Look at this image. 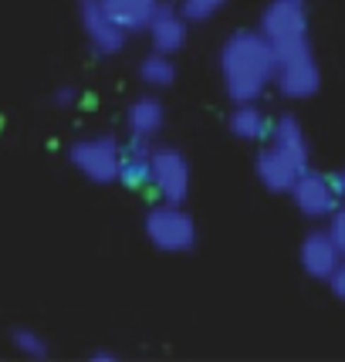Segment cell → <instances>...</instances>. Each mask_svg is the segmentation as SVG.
Wrapping results in <instances>:
<instances>
[{"instance_id":"cell-12","label":"cell","mask_w":345,"mask_h":362,"mask_svg":"<svg viewBox=\"0 0 345 362\" xmlns=\"http://www.w3.org/2000/svg\"><path fill=\"white\" fill-rule=\"evenodd\" d=\"M149 153H153V139L129 136L119 163V183L126 189H149Z\"/></svg>"},{"instance_id":"cell-4","label":"cell","mask_w":345,"mask_h":362,"mask_svg":"<svg viewBox=\"0 0 345 362\" xmlns=\"http://www.w3.org/2000/svg\"><path fill=\"white\" fill-rule=\"evenodd\" d=\"M68 163L78 170L85 180H92L98 187L119 183V163H122V142L112 132L85 136L68 146Z\"/></svg>"},{"instance_id":"cell-3","label":"cell","mask_w":345,"mask_h":362,"mask_svg":"<svg viewBox=\"0 0 345 362\" xmlns=\"http://www.w3.org/2000/svg\"><path fill=\"white\" fill-rule=\"evenodd\" d=\"M257 31L267 37V45L274 47V58L308 51V14L298 0H271L261 14Z\"/></svg>"},{"instance_id":"cell-19","label":"cell","mask_w":345,"mask_h":362,"mask_svg":"<svg viewBox=\"0 0 345 362\" xmlns=\"http://www.w3.org/2000/svg\"><path fill=\"white\" fill-rule=\"evenodd\" d=\"M227 7V0H180V14L189 24H206Z\"/></svg>"},{"instance_id":"cell-18","label":"cell","mask_w":345,"mask_h":362,"mask_svg":"<svg viewBox=\"0 0 345 362\" xmlns=\"http://www.w3.org/2000/svg\"><path fill=\"white\" fill-rule=\"evenodd\" d=\"M11 342H14V349L21 352V356H28V359H47V342L45 335H37L34 329H14L11 332Z\"/></svg>"},{"instance_id":"cell-15","label":"cell","mask_w":345,"mask_h":362,"mask_svg":"<svg viewBox=\"0 0 345 362\" xmlns=\"http://www.w3.org/2000/svg\"><path fill=\"white\" fill-rule=\"evenodd\" d=\"M227 129H230V136L240 142H261V139H267V132H271V119H267L254 102H237L234 112L227 115Z\"/></svg>"},{"instance_id":"cell-1","label":"cell","mask_w":345,"mask_h":362,"mask_svg":"<svg viewBox=\"0 0 345 362\" xmlns=\"http://www.w3.org/2000/svg\"><path fill=\"white\" fill-rule=\"evenodd\" d=\"M220 81L230 102H257L274 85V47L261 31L240 28L220 45Z\"/></svg>"},{"instance_id":"cell-24","label":"cell","mask_w":345,"mask_h":362,"mask_svg":"<svg viewBox=\"0 0 345 362\" xmlns=\"http://www.w3.org/2000/svg\"><path fill=\"white\" fill-rule=\"evenodd\" d=\"M92 359L95 362H115V352H105V349H102V352H92Z\"/></svg>"},{"instance_id":"cell-6","label":"cell","mask_w":345,"mask_h":362,"mask_svg":"<svg viewBox=\"0 0 345 362\" xmlns=\"http://www.w3.org/2000/svg\"><path fill=\"white\" fill-rule=\"evenodd\" d=\"M78 24H81L85 41H88L92 51L102 54V58H112V54H119V51L126 47L129 31L105 11L102 0H78Z\"/></svg>"},{"instance_id":"cell-13","label":"cell","mask_w":345,"mask_h":362,"mask_svg":"<svg viewBox=\"0 0 345 362\" xmlns=\"http://www.w3.org/2000/svg\"><path fill=\"white\" fill-rule=\"evenodd\" d=\"M267 142L274 149H281L288 159H295L301 170H308V139H305V129H301L298 115L284 112L271 122V132H267Z\"/></svg>"},{"instance_id":"cell-14","label":"cell","mask_w":345,"mask_h":362,"mask_svg":"<svg viewBox=\"0 0 345 362\" xmlns=\"http://www.w3.org/2000/svg\"><path fill=\"white\" fill-rule=\"evenodd\" d=\"M163 122H166V109H163V98H156V95H139L126 112L129 136L156 139L163 132Z\"/></svg>"},{"instance_id":"cell-22","label":"cell","mask_w":345,"mask_h":362,"mask_svg":"<svg viewBox=\"0 0 345 362\" xmlns=\"http://www.w3.org/2000/svg\"><path fill=\"white\" fill-rule=\"evenodd\" d=\"M329 288H332V295L339 301H345V257H342V264L335 268V274L329 278Z\"/></svg>"},{"instance_id":"cell-26","label":"cell","mask_w":345,"mask_h":362,"mask_svg":"<svg viewBox=\"0 0 345 362\" xmlns=\"http://www.w3.org/2000/svg\"><path fill=\"white\" fill-rule=\"evenodd\" d=\"M298 4H301V0H298Z\"/></svg>"},{"instance_id":"cell-10","label":"cell","mask_w":345,"mask_h":362,"mask_svg":"<svg viewBox=\"0 0 345 362\" xmlns=\"http://www.w3.org/2000/svg\"><path fill=\"white\" fill-rule=\"evenodd\" d=\"M298 261H301V268H305V274L315 278V281H329L332 274H335V268L342 264V251L335 247L329 227L305 234V240H301V247H298Z\"/></svg>"},{"instance_id":"cell-21","label":"cell","mask_w":345,"mask_h":362,"mask_svg":"<svg viewBox=\"0 0 345 362\" xmlns=\"http://www.w3.org/2000/svg\"><path fill=\"white\" fill-rule=\"evenodd\" d=\"M51 102H54V109H71V105L78 102V92H75L71 85H62V88H54Z\"/></svg>"},{"instance_id":"cell-23","label":"cell","mask_w":345,"mask_h":362,"mask_svg":"<svg viewBox=\"0 0 345 362\" xmlns=\"http://www.w3.org/2000/svg\"><path fill=\"white\" fill-rule=\"evenodd\" d=\"M332 187H335V197H339V204H345V170L332 173Z\"/></svg>"},{"instance_id":"cell-11","label":"cell","mask_w":345,"mask_h":362,"mask_svg":"<svg viewBox=\"0 0 345 362\" xmlns=\"http://www.w3.org/2000/svg\"><path fill=\"white\" fill-rule=\"evenodd\" d=\"M254 173H257V180H261V187H264L267 193H291L295 180H298L305 170H301L295 159L284 156L281 149H274V146L267 142L264 149L257 153V159H254Z\"/></svg>"},{"instance_id":"cell-16","label":"cell","mask_w":345,"mask_h":362,"mask_svg":"<svg viewBox=\"0 0 345 362\" xmlns=\"http://www.w3.org/2000/svg\"><path fill=\"white\" fill-rule=\"evenodd\" d=\"M102 4L126 31H146V24H149L159 0H102Z\"/></svg>"},{"instance_id":"cell-8","label":"cell","mask_w":345,"mask_h":362,"mask_svg":"<svg viewBox=\"0 0 345 362\" xmlns=\"http://www.w3.org/2000/svg\"><path fill=\"white\" fill-rule=\"evenodd\" d=\"M295 206H298L301 217L308 221H329L339 206V197H335V187H332V176L315 173V170H305V173L295 180V187L288 193Z\"/></svg>"},{"instance_id":"cell-7","label":"cell","mask_w":345,"mask_h":362,"mask_svg":"<svg viewBox=\"0 0 345 362\" xmlns=\"http://www.w3.org/2000/svg\"><path fill=\"white\" fill-rule=\"evenodd\" d=\"M274 88L288 102H305V98H312L322 88V71H318L312 47L278 58V64H274Z\"/></svg>"},{"instance_id":"cell-2","label":"cell","mask_w":345,"mask_h":362,"mask_svg":"<svg viewBox=\"0 0 345 362\" xmlns=\"http://www.w3.org/2000/svg\"><path fill=\"white\" fill-rule=\"evenodd\" d=\"M142 230H146V240L163 254H189L197 247V223L183 210V204L156 200L146 210Z\"/></svg>"},{"instance_id":"cell-5","label":"cell","mask_w":345,"mask_h":362,"mask_svg":"<svg viewBox=\"0 0 345 362\" xmlns=\"http://www.w3.org/2000/svg\"><path fill=\"white\" fill-rule=\"evenodd\" d=\"M149 189L156 193V200H170V204H183L189 197V159L176 146H153Z\"/></svg>"},{"instance_id":"cell-25","label":"cell","mask_w":345,"mask_h":362,"mask_svg":"<svg viewBox=\"0 0 345 362\" xmlns=\"http://www.w3.org/2000/svg\"><path fill=\"white\" fill-rule=\"evenodd\" d=\"M159 4H166V0H159Z\"/></svg>"},{"instance_id":"cell-20","label":"cell","mask_w":345,"mask_h":362,"mask_svg":"<svg viewBox=\"0 0 345 362\" xmlns=\"http://www.w3.org/2000/svg\"><path fill=\"white\" fill-rule=\"evenodd\" d=\"M329 234H332V240H335V247H339L345 257V204L335 206V214L329 217Z\"/></svg>"},{"instance_id":"cell-9","label":"cell","mask_w":345,"mask_h":362,"mask_svg":"<svg viewBox=\"0 0 345 362\" xmlns=\"http://www.w3.org/2000/svg\"><path fill=\"white\" fill-rule=\"evenodd\" d=\"M146 34H149V45L153 51H163V54H176L187 47L189 37V21L180 14V7H172L170 0L166 4H156V11L146 24Z\"/></svg>"},{"instance_id":"cell-17","label":"cell","mask_w":345,"mask_h":362,"mask_svg":"<svg viewBox=\"0 0 345 362\" xmlns=\"http://www.w3.org/2000/svg\"><path fill=\"white\" fill-rule=\"evenodd\" d=\"M139 81L146 88H170L176 81V64H172V54H163V51H153L139 62Z\"/></svg>"}]
</instances>
